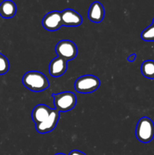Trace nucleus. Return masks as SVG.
I'll use <instances>...</instances> for the list:
<instances>
[{"mask_svg": "<svg viewBox=\"0 0 154 155\" xmlns=\"http://www.w3.org/2000/svg\"><path fill=\"white\" fill-rule=\"evenodd\" d=\"M101 81L94 75H84L77 78L74 87L79 93H91L99 88Z\"/></svg>", "mask_w": 154, "mask_h": 155, "instance_id": "20e7f679", "label": "nucleus"}, {"mask_svg": "<svg viewBox=\"0 0 154 155\" xmlns=\"http://www.w3.org/2000/svg\"><path fill=\"white\" fill-rule=\"evenodd\" d=\"M9 61L7 58L0 53V75H4L9 70Z\"/></svg>", "mask_w": 154, "mask_h": 155, "instance_id": "2eb2a0df", "label": "nucleus"}, {"mask_svg": "<svg viewBox=\"0 0 154 155\" xmlns=\"http://www.w3.org/2000/svg\"><path fill=\"white\" fill-rule=\"evenodd\" d=\"M55 109L59 112H66L72 110L76 104V96L72 92H63L53 94Z\"/></svg>", "mask_w": 154, "mask_h": 155, "instance_id": "7ed1b4c3", "label": "nucleus"}, {"mask_svg": "<svg viewBox=\"0 0 154 155\" xmlns=\"http://www.w3.org/2000/svg\"><path fill=\"white\" fill-rule=\"evenodd\" d=\"M57 56L65 59L66 61L73 60L78 54V48L72 41L63 39L57 42L55 47Z\"/></svg>", "mask_w": 154, "mask_h": 155, "instance_id": "39448f33", "label": "nucleus"}, {"mask_svg": "<svg viewBox=\"0 0 154 155\" xmlns=\"http://www.w3.org/2000/svg\"><path fill=\"white\" fill-rule=\"evenodd\" d=\"M141 39L144 41H154V25L151 24L141 33Z\"/></svg>", "mask_w": 154, "mask_h": 155, "instance_id": "4468645a", "label": "nucleus"}, {"mask_svg": "<svg viewBox=\"0 0 154 155\" xmlns=\"http://www.w3.org/2000/svg\"><path fill=\"white\" fill-rule=\"evenodd\" d=\"M135 136L143 143H148L153 139L154 123L150 118L143 117L139 120L136 127Z\"/></svg>", "mask_w": 154, "mask_h": 155, "instance_id": "f03ea898", "label": "nucleus"}, {"mask_svg": "<svg viewBox=\"0 0 154 155\" xmlns=\"http://www.w3.org/2000/svg\"><path fill=\"white\" fill-rule=\"evenodd\" d=\"M69 155H86L85 153L82 152V151H79V150H73L69 153Z\"/></svg>", "mask_w": 154, "mask_h": 155, "instance_id": "dca6fc26", "label": "nucleus"}, {"mask_svg": "<svg viewBox=\"0 0 154 155\" xmlns=\"http://www.w3.org/2000/svg\"><path fill=\"white\" fill-rule=\"evenodd\" d=\"M22 83L26 88L35 92H42L49 86V81L45 74L36 71L26 73L22 78Z\"/></svg>", "mask_w": 154, "mask_h": 155, "instance_id": "f257e3e1", "label": "nucleus"}, {"mask_svg": "<svg viewBox=\"0 0 154 155\" xmlns=\"http://www.w3.org/2000/svg\"><path fill=\"white\" fill-rule=\"evenodd\" d=\"M61 19L62 24L66 27H78L82 23L81 15L70 8H66L61 12Z\"/></svg>", "mask_w": 154, "mask_h": 155, "instance_id": "6e6552de", "label": "nucleus"}, {"mask_svg": "<svg viewBox=\"0 0 154 155\" xmlns=\"http://www.w3.org/2000/svg\"><path fill=\"white\" fill-rule=\"evenodd\" d=\"M105 11L103 5L99 2H94L88 12V18L94 23H101L104 20Z\"/></svg>", "mask_w": 154, "mask_h": 155, "instance_id": "9b49d317", "label": "nucleus"}, {"mask_svg": "<svg viewBox=\"0 0 154 155\" xmlns=\"http://www.w3.org/2000/svg\"><path fill=\"white\" fill-rule=\"evenodd\" d=\"M17 12V6L11 0H5L0 4V15L3 18H11Z\"/></svg>", "mask_w": 154, "mask_h": 155, "instance_id": "f8f14e48", "label": "nucleus"}, {"mask_svg": "<svg viewBox=\"0 0 154 155\" xmlns=\"http://www.w3.org/2000/svg\"><path fill=\"white\" fill-rule=\"evenodd\" d=\"M67 62L65 59L57 56L49 64V74L54 77L63 75L67 70Z\"/></svg>", "mask_w": 154, "mask_h": 155, "instance_id": "9d476101", "label": "nucleus"}, {"mask_svg": "<svg viewBox=\"0 0 154 155\" xmlns=\"http://www.w3.org/2000/svg\"><path fill=\"white\" fill-rule=\"evenodd\" d=\"M53 109L45 104H38L32 111V119L36 125L45 122L49 118Z\"/></svg>", "mask_w": 154, "mask_h": 155, "instance_id": "1a4fd4ad", "label": "nucleus"}, {"mask_svg": "<svg viewBox=\"0 0 154 155\" xmlns=\"http://www.w3.org/2000/svg\"><path fill=\"white\" fill-rule=\"evenodd\" d=\"M60 119V112L53 109L49 118L40 124L36 125V130L40 134H45L54 130Z\"/></svg>", "mask_w": 154, "mask_h": 155, "instance_id": "0eeeda50", "label": "nucleus"}, {"mask_svg": "<svg viewBox=\"0 0 154 155\" xmlns=\"http://www.w3.org/2000/svg\"><path fill=\"white\" fill-rule=\"evenodd\" d=\"M152 24L154 25V18H153V21H152Z\"/></svg>", "mask_w": 154, "mask_h": 155, "instance_id": "6ab92c4d", "label": "nucleus"}, {"mask_svg": "<svg viewBox=\"0 0 154 155\" xmlns=\"http://www.w3.org/2000/svg\"><path fill=\"white\" fill-rule=\"evenodd\" d=\"M54 155H66V154H63V153H58V154H54Z\"/></svg>", "mask_w": 154, "mask_h": 155, "instance_id": "a211bd4d", "label": "nucleus"}, {"mask_svg": "<svg viewBox=\"0 0 154 155\" xmlns=\"http://www.w3.org/2000/svg\"><path fill=\"white\" fill-rule=\"evenodd\" d=\"M42 26L48 31H56L63 26L61 12L53 11L45 15L42 20Z\"/></svg>", "mask_w": 154, "mask_h": 155, "instance_id": "423d86ee", "label": "nucleus"}, {"mask_svg": "<svg viewBox=\"0 0 154 155\" xmlns=\"http://www.w3.org/2000/svg\"><path fill=\"white\" fill-rule=\"evenodd\" d=\"M135 58H136V54H131V55L128 56V59H127V60H128L129 62H133V61H134Z\"/></svg>", "mask_w": 154, "mask_h": 155, "instance_id": "f3484780", "label": "nucleus"}, {"mask_svg": "<svg viewBox=\"0 0 154 155\" xmlns=\"http://www.w3.org/2000/svg\"><path fill=\"white\" fill-rule=\"evenodd\" d=\"M141 73L146 78L154 79V61L146 60L141 64Z\"/></svg>", "mask_w": 154, "mask_h": 155, "instance_id": "ddd939ff", "label": "nucleus"}]
</instances>
